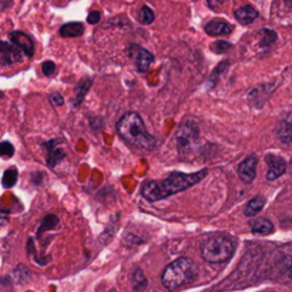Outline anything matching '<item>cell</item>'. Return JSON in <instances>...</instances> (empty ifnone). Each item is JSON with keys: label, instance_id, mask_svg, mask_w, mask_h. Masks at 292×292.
Listing matches in <instances>:
<instances>
[{"label": "cell", "instance_id": "6da1fadb", "mask_svg": "<svg viewBox=\"0 0 292 292\" xmlns=\"http://www.w3.org/2000/svg\"><path fill=\"white\" fill-rule=\"evenodd\" d=\"M207 174H208L207 170L196 171L192 174L171 173L170 177L164 178L161 181H154V180L145 181L141 185V194L147 201L156 203V201L164 200V198L170 197V196L188 190L192 185L203 181Z\"/></svg>", "mask_w": 292, "mask_h": 292}, {"label": "cell", "instance_id": "7a4b0ae2", "mask_svg": "<svg viewBox=\"0 0 292 292\" xmlns=\"http://www.w3.org/2000/svg\"><path fill=\"white\" fill-rule=\"evenodd\" d=\"M117 133L131 147L140 150H154L156 138L150 134L141 116L136 111H129L117 121Z\"/></svg>", "mask_w": 292, "mask_h": 292}, {"label": "cell", "instance_id": "3957f363", "mask_svg": "<svg viewBox=\"0 0 292 292\" xmlns=\"http://www.w3.org/2000/svg\"><path fill=\"white\" fill-rule=\"evenodd\" d=\"M197 275L198 268L196 262L187 257H181L165 266L161 274V284L167 289H177L184 284L192 282Z\"/></svg>", "mask_w": 292, "mask_h": 292}, {"label": "cell", "instance_id": "277c9868", "mask_svg": "<svg viewBox=\"0 0 292 292\" xmlns=\"http://www.w3.org/2000/svg\"><path fill=\"white\" fill-rule=\"evenodd\" d=\"M235 245L227 237H210L201 244V257L210 264H224L230 261Z\"/></svg>", "mask_w": 292, "mask_h": 292}, {"label": "cell", "instance_id": "5b68a950", "mask_svg": "<svg viewBox=\"0 0 292 292\" xmlns=\"http://www.w3.org/2000/svg\"><path fill=\"white\" fill-rule=\"evenodd\" d=\"M198 140H200V131H198V126L196 121H184L176 134L177 141V150L178 154L181 157H190L194 154V151L198 147Z\"/></svg>", "mask_w": 292, "mask_h": 292}, {"label": "cell", "instance_id": "8992f818", "mask_svg": "<svg viewBox=\"0 0 292 292\" xmlns=\"http://www.w3.org/2000/svg\"><path fill=\"white\" fill-rule=\"evenodd\" d=\"M9 39H10L12 44H14L19 50H21V53H25V56L33 57L34 41L28 33L20 32V30H14V32L9 33Z\"/></svg>", "mask_w": 292, "mask_h": 292}, {"label": "cell", "instance_id": "52a82bcc", "mask_svg": "<svg viewBox=\"0 0 292 292\" xmlns=\"http://www.w3.org/2000/svg\"><path fill=\"white\" fill-rule=\"evenodd\" d=\"M265 161L268 164V173H266V180L268 181H275L277 178L282 177L286 173L288 164L282 157L275 156V154H268L265 157Z\"/></svg>", "mask_w": 292, "mask_h": 292}, {"label": "cell", "instance_id": "ba28073f", "mask_svg": "<svg viewBox=\"0 0 292 292\" xmlns=\"http://www.w3.org/2000/svg\"><path fill=\"white\" fill-rule=\"evenodd\" d=\"M21 61V50L12 43L0 40V66L6 67Z\"/></svg>", "mask_w": 292, "mask_h": 292}, {"label": "cell", "instance_id": "9c48e42d", "mask_svg": "<svg viewBox=\"0 0 292 292\" xmlns=\"http://www.w3.org/2000/svg\"><path fill=\"white\" fill-rule=\"evenodd\" d=\"M130 55L134 57L137 70H138L140 73L149 71V68L151 67V64H153V61H154V56L151 55L149 50L140 47V46H137V44H131V46H130Z\"/></svg>", "mask_w": 292, "mask_h": 292}, {"label": "cell", "instance_id": "30bf717a", "mask_svg": "<svg viewBox=\"0 0 292 292\" xmlns=\"http://www.w3.org/2000/svg\"><path fill=\"white\" fill-rule=\"evenodd\" d=\"M257 165H258V158L257 156H250L244 158L241 163L238 164V177L241 178V181L245 184H250L254 181V178L257 176Z\"/></svg>", "mask_w": 292, "mask_h": 292}, {"label": "cell", "instance_id": "8fae6325", "mask_svg": "<svg viewBox=\"0 0 292 292\" xmlns=\"http://www.w3.org/2000/svg\"><path fill=\"white\" fill-rule=\"evenodd\" d=\"M61 141L63 140H52V141H47V143L43 144L46 151H47L46 163H47L48 167H56L66 157V151L59 145Z\"/></svg>", "mask_w": 292, "mask_h": 292}, {"label": "cell", "instance_id": "7c38bea8", "mask_svg": "<svg viewBox=\"0 0 292 292\" xmlns=\"http://www.w3.org/2000/svg\"><path fill=\"white\" fill-rule=\"evenodd\" d=\"M277 136L281 143L291 145L292 144V111L286 113L285 116L281 117V120L277 124Z\"/></svg>", "mask_w": 292, "mask_h": 292}, {"label": "cell", "instance_id": "4fadbf2b", "mask_svg": "<svg viewBox=\"0 0 292 292\" xmlns=\"http://www.w3.org/2000/svg\"><path fill=\"white\" fill-rule=\"evenodd\" d=\"M204 30L205 33L210 36H227V34L232 33L234 28L231 23L223 20V19H214L205 25Z\"/></svg>", "mask_w": 292, "mask_h": 292}, {"label": "cell", "instance_id": "5bb4252c", "mask_svg": "<svg viewBox=\"0 0 292 292\" xmlns=\"http://www.w3.org/2000/svg\"><path fill=\"white\" fill-rule=\"evenodd\" d=\"M234 16H235L237 21H239L241 25H250V23H252V21L258 19L259 13L258 10L254 6L245 5V6L242 7H238L237 10H235V13H234Z\"/></svg>", "mask_w": 292, "mask_h": 292}, {"label": "cell", "instance_id": "9a60e30c", "mask_svg": "<svg viewBox=\"0 0 292 292\" xmlns=\"http://www.w3.org/2000/svg\"><path fill=\"white\" fill-rule=\"evenodd\" d=\"M251 231L255 234V235H270L274 232V224H272L270 220L266 218H258L255 220L254 223H251Z\"/></svg>", "mask_w": 292, "mask_h": 292}, {"label": "cell", "instance_id": "2e32d148", "mask_svg": "<svg viewBox=\"0 0 292 292\" xmlns=\"http://www.w3.org/2000/svg\"><path fill=\"white\" fill-rule=\"evenodd\" d=\"M59 33L63 37H79L84 33V25L80 21H70L61 26Z\"/></svg>", "mask_w": 292, "mask_h": 292}, {"label": "cell", "instance_id": "e0dca14e", "mask_svg": "<svg viewBox=\"0 0 292 292\" xmlns=\"http://www.w3.org/2000/svg\"><path fill=\"white\" fill-rule=\"evenodd\" d=\"M265 205V198L264 197H255L248 201V204L245 205L244 208V215L247 217H255L261 210L264 208Z\"/></svg>", "mask_w": 292, "mask_h": 292}, {"label": "cell", "instance_id": "ac0fdd59", "mask_svg": "<svg viewBox=\"0 0 292 292\" xmlns=\"http://www.w3.org/2000/svg\"><path fill=\"white\" fill-rule=\"evenodd\" d=\"M17 177H19V171L16 167H10L5 171V174L2 177V185L5 188H12L14 184L17 183Z\"/></svg>", "mask_w": 292, "mask_h": 292}, {"label": "cell", "instance_id": "d6986e66", "mask_svg": "<svg viewBox=\"0 0 292 292\" xmlns=\"http://www.w3.org/2000/svg\"><path fill=\"white\" fill-rule=\"evenodd\" d=\"M90 86H91V79H84L79 86H77V90H76V97H75V107H79L82 104L84 95L87 94V91L90 90Z\"/></svg>", "mask_w": 292, "mask_h": 292}, {"label": "cell", "instance_id": "ffe728a7", "mask_svg": "<svg viewBox=\"0 0 292 292\" xmlns=\"http://www.w3.org/2000/svg\"><path fill=\"white\" fill-rule=\"evenodd\" d=\"M59 224V218L55 214H48L46 217L43 218L40 227H39V231H37V237H40L43 231H48V230H55L56 225Z\"/></svg>", "mask_w": 292, "mask_h": 292}, {"label": "cell", "instance_id": "44dd1931", "mask_svg": "<svg viewBox=\"0 0 292 292\" xmlns=\"http://www.w3.org/2000/svg\"><path fill=\"white\" fill-rule=\"evenodd\" d=\"M149 285V281L145 278L144 272L141 270H136L133 274V286H134V291L143 292Z\"/></svg>", "mask_w": 292, "mask_h": 292}, {"label": "cell", "instance_id": "7402d4cb", "mask_svg": "<svg viewBox=\"0 0 292 292\" xmlns=\"http://www.w3.org/2000/svg\"><path fill=\"white\" fill-rule=\"evenodd\" d=\"M259 33H261V47H270L278 39L277 33L271 29H261Z\"/></svg>", "mask_w": 292, "mask_h": 292}, {"label": "cell", "instance_id": "603a6c76", "mask_svg": "<svg viewBox=\"0 0 292 292\" xmlns=\"http://www.w3.org/2000/svg\"><path fill=\"white\" fill-rule=\"evenodd\" d=\"M156 19V14L151 10V7L143 6L140 10H138V14H137V20L140 21L141 25H151Z\"/></svg>", "mask_w": 292, "mask_h": 292}, {"label": "cell", "instance_id": "cb8c5ba5", "mask_svg": "<svg viewBox=\"0 0 292 292\" xmlns=\"http://www.w3.org/2000/svg\"><path fill=\"white\" fill-rule=\"evenodd\" d=\"M282 264L285 266L288 277L292 279V242L282 248Z\"/></svg>", "mask_w": 292, "mask_h": 292}, {"label": "cell", "instance_id": "d4e9b609", "mask_svg": "<svg viewBox=\"0 0 292 292\" xmlns=\"http://www.w3.org/2000/svg\"><path fill=\"white\" fill-rule=\"evenodd\" d=\"M231 48H232L231 43L225 40H217L215 43L211 44V50H212L214 53H217V55H224V53H227V52L231 50Z\"/></svg>", "mask_w": 292, "mask_h": 292}, {"label": "cell", "instance_id": "484cf974", "mask_svg": "<svg viewBox=\"0 0 292 292\" xmlns=\"http://www.w3.org/2000/svg\"><path fill=\"white\" fill-rule=\"evenodd\" d=\"M14 156V147L13 144L9 141H3L0 143V157L2 158H10Z\"/></svg>", "mask_w": 292, "mask_h": 292}, {"label": "cell", "instance_id": "4316f807", "mask_svg": "<svg viewBox=\"0 0 292 292\" xmlns=\"http://www.w3.org/2000/svg\"><path fill=\"white\" fill-rule=\"evenodd\" d=\"M41 71H43V75L44 76L50 77V76H53L56 73V64L50 60L44 61V63L41 64Z\"/></svg>", "mask_w": 292, "mask_h": 292}, {"label": "cell", "instance_id": "83f0119b", "mask_svg": "<svg viewBox=\"0 0 292 292\" xmlns=\"http://www.w3.org/2000/svg\"><path fill=\"white\" fill-rule=\"evenodd\" d=\"M50 103L55 107H60V106H63V103H64V99H63V95L60 93H53V94H50Z\"/></svg>", "mask_w": 292, "mask_h": 292}, {"label": "cell", "instance_id": "f1b7e54d", "mask_svg": "<svg viewBox=\"0 0 292 292\" xmlns=\"http://www.w3.org/2000/svg\"><path fill=\"white\" fill-rule=\"evenodd\" d=\"M100 20H102V13H100V12L94 10V12H90V13H88L87 21L90 25H97Z\"/></svg>", "mask_w": 292, "mask_h": 292}, {"label": "cell", "instance_id": "f546056e", "mask_svg": "<svg viewBox=\"0 0 292 292\" xmlns=\"http://www.w3.org/2000/svg\"><path fill=\"white\" fill-rule=\"evenodd\" d=\"M207 2V6L210 7L211 10H218L220 7L223 6L225 0H205Z\"/></svg>", "mask_w": 292, "mask_h": 292}, {"label": "cell", "instance_id": "4dcf8cb0", "mask_svg": "<svg viewBox=\"0 0 292 292\" xmlns=\"http://www.w3.org/2000/svg\"><path fill=\"white\" fill-rule=\"evenodd\" d=\"M13 5V0H0V12L6 10Z\"/></svg>", "mask_w": 292, "mask_h": 292}, {"label": "cell", "instance_id": "1f68e13d", "mask_svg": "<svg viewBox=\"0 0 292 292\" xmlns=\"http://www.w3.org/2000/svg\"><path fill=\"white\" fill-rule=\"evenodd\" d=\"M7 221H9L7 214H5V212H2V211H0V227H3L5 224H7Z\"/></svg>", "mask_w": 292, "mask_h": 292}, {"label": "cell", "instance_id": "d6a6232c", "mask_svg": "<svg viewBox=\"0 0 292 292\" xmlns=\"http://www.w3.org/2000/svg\"><path fill=\"white\" fill-rule=\"evenodd\" d=\"M288 170H289V173L292 174V158H291V161H289V164H288Z\"/></svg>", "mask_w": 292, "mask_h": 292}, {"label": "cell", "instance_id": "836d02e7", "mask_svg": "<svg viewBox=\"0 0 292 292\" xmlns=\"http://www.w3.org/2000/svg\"><path fill=\"white\" fill-rule=\"evenodd\" d=\"M286 2V5H288V6H292V0H285Z\"/></svg>", "mask_w": 292, "mask_h": 292}, {"label": "cell", "instance_id": "e575fe53", "mask_svg": "<svg viewBox=\"0 0 292 292\" xmlns=\"http://www.w3.org/2000/svg\"><path fill=\"white\" fill-rule=\"evenodd\" d=\"M5 97V94H3V91H0V99H3Z\"/></svg>", "mask_w": 292, "mask_h": 292}]
</instances>
